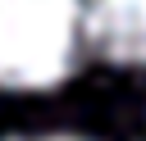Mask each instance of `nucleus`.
I'll list each match as a JSON object with an SVG mask.
<instances>
[{
  "instance_id": "1",
  "label": "nucleus",
  "mask_w": 146,
  "mask_h": 141,
  "mask_svg": "<svg viewBox=\"0 0 146 141\" xmlns=\"http://www.w3.org/2000/svg\"><path fill=\"white\" fill-rule=\"evenodd\" d=\"M82 0H0V86L50 91L78 68Z\"/></svg>"
},
{
  "instance_id": "2",
  "label": "nucleus",
  "mask_w": 146,
  "mask_h": 141,
  "mask_svg": "<svg viewBox=\"0 0 146 141\" xmlns=\"http://www.w3.org/2000/svg\"><path fill=\"white\" fill-rule=\"evenodd\" d=\"M82 32L110 64H146V0H82Z\"/></svg>"
},
{
  "instance_id": "3",
  "label": "nucleus",
  "mask_w": 146,
  "mask_h": 141,
  "mask_svg": "<svg viewBox=\"0 0 146 141\" xmlns=\"http://www.w3.org/2000/svg\"><path fill=\"white\" fill-rule=\"evenodd\" d=\"M14 141H82V136H14Z\"/></svg>"
}]
</instances>
